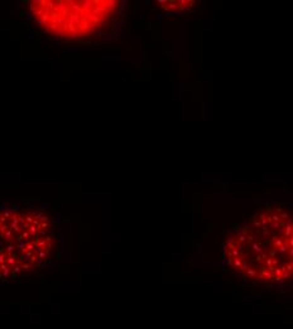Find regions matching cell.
<instances>
[{
    "instance_id": "277c9868",
    "label": "cell",
    "mask_w": 293,
    "mask_h": 329,
    "mask_svg": "<svg viewBox=\"0 0 293 329\" xmlns=\"http://www.w3.org/2000/svg\"><path fill=\"white\" fill-rule=\"evenodd\" d=\"M24 271L18 253L11 247L0 248V278L14 277Z\"/></svg>"
},
{
    "instance_id": "7a4b0ae2",
    "label": "cell",
    "mask_w": 293,
    "mask_h": 329,
    "mask_svg": "<svg viewBox=\"0 0 293 329\" xmlns=\"http://www.w3.org/2000/svg\"><path fill=\"white\" fill-rule=\"evenodd\" d=\"M120 8L119 0H37L29 3L32 18L41 29L62 39L86 38L106 29Z\"/></svg>"
},
{
    "instance_id": "6da1fadb",
    "label": "cell",
    "mask_w": 293,
    "mask_h": 329,
    "mask_svg": "<svg viewBox=\"0 0 293 329\" xmlns=\"http://www.w3.org/2000/svg\"><path fill=\"white\" fill-rule=\"evenodd\" d=\"M224 257L234 272L254 284H283L292 278V219L278 206L256 211L229 235Z\"/></svg>"
},
{
    "instance_id": "5b68a950",
    "label": "cell",
    "mask_w": 293,
    "mask_h": 329,
    "mask_svg": "<svg viewBox=\"0 0 293 329\" xmlns=\"http://www.w3.org/2000/svg\"><path fill=\"white\" fill-rule=\"evenodd\" d=\"M196 4V2L194 0H180V2H158V5L159 8H162L163 10L166 12H169V13H180V12H183V10H188L191 8H194Z\"/></svg>"
},
{
    "instance_id": "3957f363",
    "label": "cell",
    "mask_w": 293,
    "mask_h": 329,
    "mask_svg": "<svg viewBox=\"0 0 293 329\" xmlns=\"http://www.w3.org/2000/svg\"><path fill=\"white\" fill-rule=\"evenodd\" d=\"M49 227V219L43 211L0 208V239L8 246H17L48 234Z\"/></svg>"
}]
</instances>
